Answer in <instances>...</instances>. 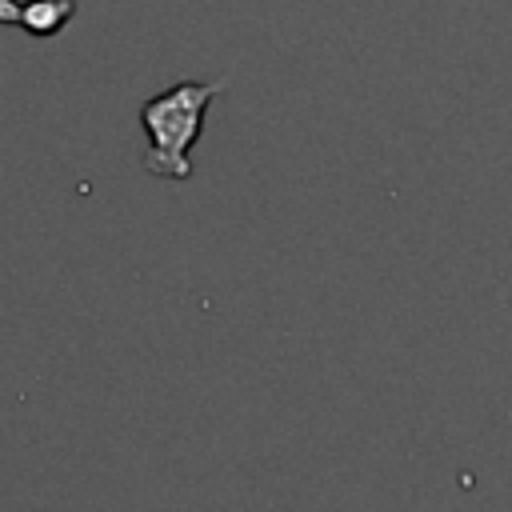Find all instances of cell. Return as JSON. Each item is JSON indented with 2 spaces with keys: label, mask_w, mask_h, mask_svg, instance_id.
<instances>
[{
  "label": "cell",
  "mask_w": 512,
  "mask_h": 512,
  "mask_svg": "<svg viewBox=\"0 0 512 512\" xmlns=\"http://www.w3.org/2000/svg\"><path fill=\"white\" fill-rule=\"evenodd\" d=\"M220 88H224V76H216V80H176L172 88H164V92H156L140 104V128L148 132L144 168L152 176H164V180H188L192 176L188 152L200 140L204 112H208V104Z\"/></svg>",
  "instance_id": "obj_1"
},
{
  "label": "cell",
  "mask_w": 512,
  "mask_h": 512,
  "mask_svg": "<svg viewBox=\"0 0 512 512\" xmlns=\"http://www.w3.org/2000/svg\"><path fill=\"white\" fill-rule=\"evenodd\" d=\"M72 12L76 0H0V24H20L32 36H52Z\"/></svg>",
  "instance_id": "obj_2"
}]
</instances>
